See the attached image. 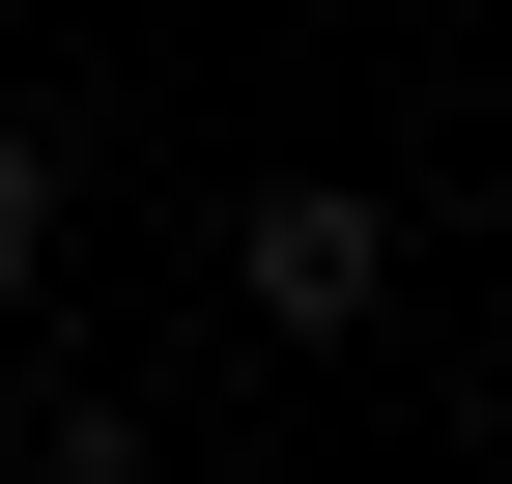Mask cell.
I'll use <instances>...</instances> for the list:
<instances>
[{
    "instance_id": "6da1fadb",
    "label": "cell",
    "mask_w": 512,
    "mask_h": 484,
    "mask_svg": "<svg viewBox=\"0 0 512 484\" xmlns=\"http://www.w3.org/2000/svg\"><path fill=\"white\" fill-rule=\"evenodd\" d=\"M228 285H256L285 342H370V314H399V200H370V171H285V200L228 228Z\"/></svg>"
},
{
    "instance_id": "7a4b0ae2",
    "label": "cell",
    "mask_w": 512,
    "mask_h": 484,
    "mask_svg": "<svg viewBox=\"0 0 512 484\" xmlns=\"http://www.w3.org/2000/svg\"><path fill=\"white\" fill-rule=\"evenodd\" d=\"M29 456H57V484H143V399H114V371H57V399H29Z\"/></svg>"
},
{
    "instance_id": "3957f363",
    "label": "cell",
    "mask_w": 512,
    "mask_h": 484,
    "mask_svg": "<svg viewBox=\"0 0 512 484\" xmlns=\"http://www.w3.org/2000/svg\"><path fill=\"white\" fill-rule=\"evenodd\" d=\"M29 257H57V143L0 114V314H29Z\"/></svg>"
}]
</instances>
